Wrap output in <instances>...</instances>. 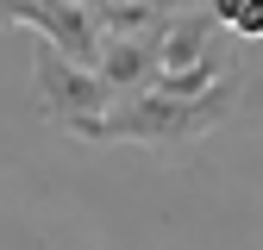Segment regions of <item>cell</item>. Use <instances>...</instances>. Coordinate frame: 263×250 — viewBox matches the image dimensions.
Masks as SVG:
<instances>
[{"mask_svg": "<svg viewBox=\"0 0 263 250\" xmlns=\"http://www.w3.org/2000/svg\"><path fill=\"white\" fill-rule=\"evenodd\" d=\"M213 25L219 31H238V38H263V0H213Z\"/></svg>", "mask_w": 263, "mask_h": 250, "instance_id": "52a82bcc", "label": "cell"}, {"mask_svg": "<svg viewBox=\"0 0 263 250\" xmlns=\"http://www.w3.org/2000/svg\"><path fill=\"white\" fill-rule=\"evenodd\" d=\"M213 13L207 7H176L170 25H163V38H157V69L163 75H188V69H201V62L213 56Z\"/></svg>", "mask_w": 263, "mask_h": 250, "instance_id": "5b68a950", "label": "cell"}, {"mask_svg": "<svg viewBox=\"0 0 263 250\" xmlns=\"http://www.w3.org/2000/svg\"><path fill=\"white\" fill-rule=\"evenodd\" d=\"M31 88H38V107H44V119H50V125H63V132H88V125L113 107V94L101 88V75H88V69H76V62H63L50 44L38 50Z\"/></svg>", "mask_w": 263, "mask_h": 250, "instance_id": "3957f363", "label": "cell"}, {"mask_svg": "<svg viewBox=\"0 0 263 250\" xmlns=\"http://www.w3.org/2000/svg\"><path fill=\"white\" fill-rule=\"evenodd\" d=\"M176 7H157V0H101L94 7V25L101 38H163Z\"/></svg>", "mask_w": 263, "mask_h": 250, "instance_id": "8992f818", "label": "cell"}, {"mask_svg": "<svg viewBox=\"0 0 263 250\" xmlns=\"http://www.w3.org/2000/svg\"><path fill=\"white\" fill-rule=\"evenodd\" d=\"M238 100H245V75L226 69L207 94H194V100H170V94H132V100H113L76 138H88V144H144V150L170 156V150H188L194 138L219 132V125L238 113Z\"/></svg>", "mask_w": 263, "mask_h": 250, "instance_id": "6da1fadb", "label": "cell"}, {"mask_svg": "<svg viewBox=\"0 0 263 250\" xmlns=\"http://www.w3.org/2000/svg\"><path fill=\"white\" fill-rule=\"evenodd\" d=\"M0 25H31L63 62H76L88 75L101 62V25H94V7H82V0H0Z\"/></svg>", "mask_w": 263, "mask_h": 250, "instance_id": "7a4b0ae2", "label": "cell"}, {"mask_svg": "<svg viewBox=\"0 0 263 250\" xmlns=\"http://www.w3.org/2000/svg\"><path fill=\"white\" fill-rule=\"evenodd\" d=\"M94 75L113 100H132V94H151L157 88V38H101V62Z\"/></svg>", "mask_w": 263, "mask_h": 250, "instance_id": "277c9868", "label": "cell"}]
</instances>
